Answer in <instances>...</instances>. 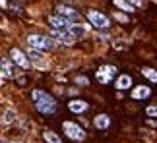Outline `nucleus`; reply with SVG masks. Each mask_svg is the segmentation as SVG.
Returning a JSON list of instances; mask_svg holds the SVG:
<instances>
[{
	"label": "nucleus",
	"instance_id": "4be33fe9",
	"mask_svg": "<svg viewBox=\"0 0 157 143\" xmlns=\"http://www.w3.org/2000/svg\"><path fill=\"white\" fill-rule=\"evenodd\" d=\"M114 17H117L118 21H122V23H126V21H128V17H126L124 14H118V12H117V14H114Z\"/></svg>",
	"mask_w": 157,
	"mask_h": 143
},
{
	"label": "nucleus",
	"instance_id": "9d476101",
	"mask_svg": "<svg viewBox=\"0 0 157 143\" xmlns=\"http://www.w3.org/2000/svg\"><path fill=\"white\" fill-rule=\"evenodd\" d=\"M52 39L62 41L64 45H72V43L76 41V37L70 33V29H66V31H54V29H52Z\"/></svg>",
	"mask_w": 157,
	"mask_h": 143
},
{
	"label": "nucleus",
	"instance_id": "b1692460",
	"mask_svg": "<svg viewBox=\"0 0 157 143\" xmlns=\"http://www.w3.org/2000/svg\"><path fill=\"white\" fill-rule=\"evenodd\" d=\"M130 2L134 4V6H142V4H144V0H130Z\"/></svg>",
	"mask_w": 157,
	"mask_h": 143
},
{
	"label": "nucleus",
	"instance_id": "5701e85b",
	"mask_svg": "<svg viewBox=\"0 0 157 143\" xmlns=\"http://www.w3.org/2000/svg\"><path fill=\"white\" fill-rule=\"evenodd\" d=\"M78 83H87V77H76Z\"/></svg>",
	"mask_w": 157,
	"mask_h": 143
},
{
	"label": "nucleus",
	"instance_id": "6e6552de",
	"mask_svg": "<svg viewBox=\"0 0 157 143\" xmlns=\"http://www.w3.org/2000/svg\"><path fill=\"white\" fill-rule=\"evenodd\" d=\"M149 95H151V87H147V85H138L132 89V99H136V101H146L149 99Z\"/></svg>",
	"mask_w": 157,
	"mask_h": 143
},
{
	"label": "nucleus",
	"instance_id": "0eeeda50",
	"mask_svg": "<svg viewBox=\"0 0 157 143\" xmlns=\"http://www.w3.org/2000/svg\"><path fill=\"white\" fill-rule=\"evenodd\" d=\"M10 60H14L17 66H21V68H29V58L23 54V52L20 50V49H12L10 50Z\"/></svg>",
	"mask_w": 157,
	"mask_h": 143
},
{
	"label": "nucleus",
	"instance_id": "f257e3e1",
	"mask_svg": "<svg viewBox=\"0 0 157 143\" xmlns=\"http://www.w3.org/2000/svg\"><path fill=\"white\" fill-rule=\"evenodd\" d=\"M31 97H33L35 108H37L41 114H45V116H52L54 112L58 110V103L54 101V97H51L49 93L41 91V89H35V91L31 93Z\"/></svg>",
	"mask_w": 157,
	"mask_h": 143
},
{
	"label": "nucleus",
	"instance_id": "f8f14e48",
	"mask_svg": "<svg viewBox=\"0 0 157 143\" xmlns=\"http://www.w3.org/2000/svg\"><path fill=\"white\" fill-rule=\"evenodd\" d=\"M114 85H117V89H120V91H126V89L132 87V77L128 74H122L117 77V81H114Z\"/></svg>",
	"mask_w": 157,
	"mask_h": 143
},
{
	"label": "nucleus",
	"instance_id": "6ab92c4d",
	"mask_svg": "<svg viewBox=\"0 0 157 143\" xmlns=\"http://www.w3.org/2000/svg\"><path fill=\"white\" fill-rule=\"evenodd\" d=\"M2 122H4V124H12V122H16V112H14V110H6V112H4Z\"/></svg>",
	"mask_w": 157,
	"mask_h": 143
},
{
	"label": "nucleus",
	"instance_id": "423d86ee",
	"mask_svg": "<svg viewBox=\"0 0 157 143\" xmlns=\"http://www.w3.org/2000/svg\"><path fill=\"white\" fill-rule=\"evenodd\" d=\"M49 23H51V27L54 31H66V29H70V25H72V23L68 20H64L62 16H51Z\"/></svg>",
	"mask_w": 157,
	"mask_h": 143
},
{
	"label": "nucleus",
	"instance_id": "aec40b11",
	"mask_svg": "<svg viewBox=\"0 0 157 143\" xmlns=\"http://www.w3.org/2000/svg\"><path fill=\"white\" fill-rule=\"evenodd\" d=\"M70 33L74 35V37H83V35H86V29L78 27V25H70Z\"/></svg>",
	"mask_w": 157,
	"mask_h": 143
},
{
	"label": "nucleus",
	"instance_id": "a211bd4d",
	"mask_svg": "<svg viewBox=\"0 0 157 143\" xmlns=\"http://www.w3.org/2000/svg\"><path fill=\"white\" fill-rule=\"evenodd\" d=\"M27 56L31 58V60H41V58H43V50H37V49H29V52H27Z\"/></svg>",
	"mask_w": 157,
	"mask_h": 143
},
{
	"label": "nucleus",
	"instance_id": "f3484780",
	"mask_svg": "<svg viewBox=\"0 0 157 143\" xmlns=\"http://www.w3.org/2000/svg\"><path fill=\"white\" fill-rule=\"evenodd\" d=\"M142 74H144V77H147L149 81L157 83V72H155L153 68H144V70H142Z\"/></svg>",
	"mask_w": 157,
	"mask_h": 143
},
{
	"label": "nucleus",
	"instance_id": "4468645a",
	"mask_svg": "<svg viewBox=\"0 0 157 143\" xmlns=\"http://www.w3.org/2000/svg\"><path fill=\"white\" fill-rule=\"evenodd\" d=\"M93 124H95V128H97V130H105V128L111 126V118H109L107 114H99V116H95Z\"/></svg>",
	"mask_w": 157,
	"mask_h": 143
},
{
	"label": "nucleus",
	"instance_id": "1a4fd4ad",
	"mask_svg": "<svg viewBox=\"0 0 157 143\" xmlns=\"http://www.w3.org/2000/svg\"><path fill=\"white\" fill-rule=\"evenodd\" d=\"M114 72H117V68H114V66H103V68H99L97 79L101 83H109V81H111V77L114 75Z\"/></svg>",
	"mask_w": 157,
	"mask_h": 143
},
{
	"label": "nucleus",
	"instance_id": "2eb2a0df",
	"mask_svg": "<svg viewBox=\"0 0 157 143\" xmlns=\"http://www.w3.org/2000/svg\"><path fill=\"white\" fill-rule=\"evenodd\" d=\"M113 2H114L117 8H120L122 12H126V14H130V12L136 10V6L132 4V2H128V0H113Z\"/></svg>",
	"mask_w": 157,
	"mask_h": 143
},
{
	"label": "nucleus",
	"instance_id": "ddd939ff",
	"mask_svg": "<svg viewBox=\"0 0 157 143\" xmlns=\"http://www.w3.org/2000/svg\"><path fill=\"white\" fill-rule=\"evenodd\" d=\"M16 75V70H14V66L8 62V58H2V79L6 81L8 77H14Z\"/></svg>",
	"mask_w": 157,
	"mask_h": 143
},
{
	"label": "nucleus",
	"instance_id": "7ed1b4c3",
	"mask_svg": "<svg viewBox=\"0 0 157 143\" xmlns=\"http://www.w3.org/2000/svg\"><path fill=\"white\" fill-rule=\"evenodd\" d=\"M62 128H64V134L68 135L72 141H83V139H86V130H83L80 124H76V122H64Z\"/></svg>",
	"mask_w": 157,
	"mask_h": 143
},
{
	"label": "nucleus",
	"instance_id": "39448f33",
	"mask_svg": "<svg viewBox=\"0 0 157 143\" xmlns=\"http://www.w3.org/2000/svg\"><path fill=\"white\" fill-rule=\"evenodd\" d=\"M56 12H58V16H62L64 20H68L70 23H72V21H74V23L82 21V16L78 14V12H76L74 8H70V6H58Z\"/></svg>",
	"mask_w": 157,
	"mask_h": 143
},
{
	"label": "nucleus",
	"instance_id": "dca6fc26",
	"mask_svg": "<svg viewBox=\"0 0 157 143\" xmlns=\"http://www.w3.org/2000/svg\"><path fill=\"white\" fill-rule=\"evenodd\" d=\"M43 138H45L47 143H62L60 135H58V134H54V132H51V130H47V132L43 134Z\"/></svg>",
	"mask_w": 157,
	"mask_h": 143
},
{
	"label": "nucleus",
	"instance_id": "f03ea898",
	"mask_svg": "<svg viewBox=\"0 0 157 143\" xmlns=\"http://www.w3.org/2000/svg\"><path fill=\"white\" fill-rule=\"evenodd\" d=\"M27 45L37 50H52L54 49V41L51 37H45V35H27Z\"/></svg>",
	"mask_w": 157,
	"mask_h": 143
},
{
	"label": "nucleus",
	"instance_id": "20e7f679",
	"mask_svg": "<svg viewBox=\"0 0 157 143\" xmlns=\"http://www.w3.org/2000/svg\"><path fill=\"white\" fill-rule=\"evenodd\" d=\"M87 20L91 21V25L99 27V29H109V27H111V20H109L105 14L97 12V10H89L87 12Z\"/></svg>",
	"mask_w": 157,
	"mask_h": 143
},
{
	"label": "nucleus",
	"instance_id": "9b49d317",
	"mask_svg": "<svg viewBox=\"0 0 157 143\" xmlns=\"http://www.w3.org/2000/svg\"><path fill=\"white\" fill-rule=\"evenodd\" d=\"M87 103L86 101H82V99H76V101H70L68 103V108L72 110V112H76V114H82V112H86L87 110Z\"/></svg>",
	"mask_w": 157,
	"mask_h": 143
},
{
	"label": "nucleus",
	"instance_id": "412c9836",
	"mask_svg": "<svg viewBox=\"0 0 157 143\" xmlns=\"http://www.w3.org/2000/svg\"><path fill=\"white\" fill-rule=\"evenodd\" d=\"M146 114L151 116V118H157V106H147V108H146Z\"/></svg>",
	"mask_w": 157,
	"mask_h": 143
}]
</instances>
